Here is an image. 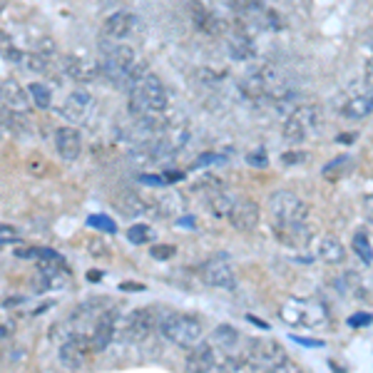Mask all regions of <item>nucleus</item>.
<instances>
[{"label": "nucleus", "instance_id": "nucleus-6", "mask_svg": "<svg viewBox=\"0 0 373 373\" xmlns=\"http://www.w3.org/2000/svg\"><path fill=\"white\" fill-rule=\"evenodd\" d=\"M244 363L249 368H256V371H267L274 363H279L281 358H286L284 346L274 341V338H259V341H251L247 349V354H242Z\"/></svg>", "mask_w": 373, "mask_h": 373}, {"label": "nucleus", "instance_id": "nucleus-20", "mask_svg": "<svg viewBox=\"0 0 373 373\" xmlns=\"http://www.w3.org/2000/svg\"><path fill=\"white\" fill-rule=\"evenodd\" d=\"M60 65H63V72L67 77H72L75 83H90L97 75V65H90L88 60L75 58V55H65Z\"/></svg>", "mask_w": 373, "mask_h": 373}, {"label": "nucleus", "instance_id": "nucleus-26", "mask_svg": "<svg viewBox=\"0 0 373 373\" xmlns=\"http://www.w3.org/2000/svg\"><path fill=\"white\" fill-rule=\"evenodd\" d=\"M349 169H351V157L349 154H338L336 160H331L321 169V177H324L326 182H338Z\"/></svg>", "mask_w": 373, "mask_h": 373}, {"label": "nucleus", "instance_id": "nucleus-18", "mask_svg": "<svg viewBox=\"0 0 373 373\" xmlns=\"http://www.w3.org/2000/svg\"><path fill=\"white\" fill-rule=\"evenodd\" d=\"M272 231L274 237L289 249L306 247L308 239H311V229H308L306 222L304 224H272Z\"/></svg>", "mask_w": 373, "mask_h": 373}, {"label": "nucleus", "instance_id": "nucleus-1", "mask_svg": "<svg viewBox=\"0 0 373 373\" xmlns=\"http://www.w3.org/2000/svg\"><path fill=\"white\" fill-rule=\"evenodd\" d=\"M127 105H130V113L135 115V117H149V115L167 113L169 97H167L165 83H162L157 75L147 72V75L127 92Z\"/></svg>", "mask_w": 373, "mask_h": 373}, {"label": "nucleus", "instance_id": "nucleus-17", "mask_svg": "<svg viewBox=\"0 0 373 373\" xmlns=\"http://www.w3.org/2000/svg\"><path fill=\"white\" fill-rule=\"evenodd\" d=\"M137 28V18L130 10H117L113 13L110 18L102 23V33L110 40H122V38H130Z\"/></svg>", "mask_w": 373, "mask_h": 373}, {"label": "nucleus", "instance_id": "nucleus-11", "mask_svg": "<svg viewBox=\"0 0 373 373\" xmlns=\"http://www.w3.org/2000/svg\"><path fill=\"white\" fill-rule=\"evenodd\" d=\"M117 311L115 308H107L102 311L100 319L95 321V329H92V336H90V349L92 354H102L107 346L113 344L115 331H117Z\"/></svg>", "mask_w": 373, "mask_h": 373}, {"label": "nucleus", "instance_id": "nucleus-38", "mask_svg": "<svg viewBox=\"0 0 373 373\" xmlns=\"http://www.w3.org/2000/svg\"><path fill=\"white\" fill-rule=\"evenodd\" d=\"M281 162H284L286 167L301 165V162H306V154L304 152H284L281 154Z\"/></svg>", "mask_w": 373, "mask_h": 373}, {"label": "nucleus", "instance_id": "nucleus-41", "mask_svg": "<svg viewBox=\"0 0 373 373\" xmlns=\"http://www.w3.org/2000/svg\"><path fill=\"white\" fill-rule=\"evenodd\" d=\"M119 289H122V291H144V284H132V281H124V284H119Z\"/></svg>", "mask_w": 373, "mask_h": 373}, {"label": "nucleus", "instance_id": "nucleus-10", "mask_svg": "<svg viewBox=\"0 0 373 373\" xmlns=\"http://www.w3.org/2000/svg\"><path fill=\"white\" fill-rule=\"evenodd\" d=\"M199 274H201V281H204L207 286H214V289H224V291L237 289V276H234V269H231L224 259H209L207 264H201Z\"/></svg>", "mask_w": 373, "mask_h": 373}, {"label": "nucleus", "instance_id": "nucleus-45", "mask_svg": "<svg viewBox=\"0 0 373 373\" xmlns=\"http://www.w3.org/2000/svg\"><path fill=\"white\" fill-rule=\"evenodd\" d=\"M8 3H10V0H0V13L6 10V8H8Z\"/></svg>", "mask_w": 373, "mask_h": 373}, {"label": "nucleus", "instance_id": "nucleus-3", "mask_svg": "<svg viewBox=\"0 0 373 373\" xmlns=\"http://www.w3.org/2000/svg\"><path fill=\"white\" fill-rule=\"evenodd\" d=\"M137 63V53L130 45H119V42H102L100 58H97V75L105 77L107 83L117 88L119 80L127 75L132 65Z\"/></svg>", "mask_w": 373, "mask_h": 373}, {"label": "nucleus", "instance_id": "nucleus-40", "mask_svg": "<svg viewBox=\"0 0 373 373\" xmlns=\"http://www.w3.org/2000/svg\"><path fill=\"white\" fill-rule=\"evenodd\" d=\"M363 77H366V85H368V88H373V58L366 63V72H363Z\"/></svg>", "mask_w": 373, "mask_h": 373}, {"label": "nucleus", "instance_id": "nucleus-42", "mask_svg": "<svg viewBox=\"0 0 373 373\" xmlns=\"http://www.w3.org/2000/svg\"><path fill=\"white\" fill-rule=\"evenodd\" d=\"M363 212H366V219L373 222V194L366 199V207H363Z\"/></svg>", "mask_w": 373, "mask_h": 373}, {"label": "nucleus", "instance_id": "nucleus-22", "mask_svg": "<svg viewBox=\"0 0 373 373\" xmlns=\"http://www.w3.org/2000/svg\"><path fill=\"white\" fill-rule=\"evenodd\" d=\"M319 256L321 261H326V264H344L346 261V247L344 242L338 237H333V234H329V237H324L319 242Z\"/></svg>", "mask_w": 373, "mask_h": 373}, {"label": "nucleus", "instance_id": "nucleus-7", "mask_svg": "<svg viewBox=\"0 0 373 373\" xmlns=\"http://www.w3.org/2000/svg\"><path fill=\"white\" fill-rule=\"evenodd\" d=\"M154 326H157V314H154V308L142 306V308H135L132 314H127L122 324V336L124 341H130V344H140L149 333L154 331Z\"/></svg>", "mask_w": 373, "mask_h": 373}, {"label": "nucleus", "instance_id": "nucleus-43", "mask_svg": "<svg viewBox=\"0 0 373 373\" xmlns=\"http://www.w3.org/2000/svg\"><path fill=\"white\" fill-rule=\"evenodd\" d=\"M102 247H105L102 242H92L90 244V251H92V254H95V251L97 254H107V249H102Z\"/></svg>", "mask_w": 373, "mask_h": 373}, {"label": "nucleus", "instance_id": "nucleus-9", "mask_svg": "<svg viewBox=\"0 0 373 373\" xmlns=\"http://www.w3.org/2000/svg\"><path fill=\"white\" fill-rule=\"evenodd\" d=\"M88 354H92V349H90V338L83 336V333H72V336H67L65 341H63V346L58 349L60 363H63L65 368H70V371L83 366Z\"/></svg>", "mask_w": 373, "mask_h": 373}, {"label": "nucleus", "instance_id": "nucleus-30", "mask_svg": "<svg viewBox=\"0 0 373 373\" xmlns=\"http://www.w3.org/2000/svg\"><path fill=\"white\" fill-rule=\"evenodd\" d=\"M127 239H130L132 244H149L152 242V229H149L147 224H135L127 231Z\"/></svg>", "mask_w": 373, "mask_h": 373}, {"label": "nucleus", "instance_id": "nucleus-8", "mask_svg": "<svg viewBox=\"0 0 373 373\" xmlns=\"http://www.w3.org/2000/svg\"><path fill=\"white\" fill-rule=\"evenodd\" d=\"M281 319L286 321V324L291 326H308V329H314L319 321L326 319V311L324 308H319L316 304H308V301H301V299H297V301H286L284 306H281Z\"/></svg>", "mask_w": 373, "mask_h": 373}, {"label": "nucleus", "instance_id": "nucleus-4", "mask_svg": "<svg viewBox=\"0 0 373 373\" xmlns=\"http://www.w3.org/2000/svg\"><path fill=\"white\" fill-rule=\"evenodd\" d=\"M272 224H304L308 222V204L289 190H279L267 201Z\"/></svg>", "mask_w": 373, "mask_h": 373}, {"label": "nucleus", "instance_id": "nucleus-32", "mask_svg": "<svg viewBox=\"0 0 373 373\" xmlns=\"http://www.w3.org/2000/svg\"><path fill=\"white\" fill-rule=\"evenodd\" d=\"M264 373H304L301 366H299L294 358H281L279 363H274L272 368H267Z\"/></svg>", "mask_w": 373, "mask_h": 373}, {"label": "nucleus", "instance_id": "nucleus-35", "mask_svg": "<svg viewBox=\"0 0 373 373\" xmlns=\"http://www.w3.org/2000/svg\"><path fill=\"white\" fill-rule=\"evenodd\" d=\"M247 162L251 167H259V169L269 167V157H267V152H264V147H256L254 152H249L247 154Z\"/></svg>", "mask_w": 373, "mask_h": 373}, {"label": "nucleus", "instance_id": "nucleus-15", "mask_svg": "<svg viewBox=\"0 0 373 373\" xmlns=\"http://www.w3.org/2000/svg\"><path fill=\"white\" fill-rule=\"evenodd\" d=\"M0 102H3L8 110H15V113H23V115H28V110H30L28 90L20 88V83H15L13 77L0 80Z\"/></svg>", "mask_w": 373, "mask_h": 373}, {"label": "nucleus", "instance_id": "nucleus-24", "mask_svg": "<svg viewBox=\"0 0 373 373\" xmlns=\"http://www.w3.org/2000/svg\"><path fill=\"white\" fill-rule=\"evenodd\" d=\"M239 341H242V333H239V329H234L229 324H219L212 333V344L224 351H237Z\"/></svg>", "mask_w": 373, "mask_h": 373}, {"label": "nucleus", "instance_id": "nucleus-16", "mask_svg": "<svg viewBox=\"0 0 373 373\" xmlns=\"http://www.w3.org/2000/svg\"><path fill=\"white\" fill-rule=\"evenodd\" d=\"M55 149L65 162H75L83 154V135L75 127H60L55 132Z\"/></svg>", "mask_w": 373, "mask_h": 373}, {"label": "nucleus", "instance_id": "nucleus-39", "mask_svg": "<svg viewBox=\"0 0 373 373\" xmlns=\"http://www.w3.org/2000/svg\"><path fill=\"white\" fill-rule=\"evenodd\" d=\"M291 341H297V344L306 346V349H321V346H324V341H321V338H306V336H294V333H291Z\"/></svg>", "mask_w": 373, "mask_h": 373}, {"label": "nucleus", "instance_id": "nucleus-12", "mask_svg": "<svg viewBox=\"0 0 373 373\" xmlns=\"http://www.w3.org/2000/svg\"><path fill=\"white\" fill-rule=\"evenodd\" d=\"M259 217H261L259 204H256L254 199H237L226 219L231 222L234 229L251 231V229H256V224H259Z\"/></svg>", "mask_w": 373, "mask_h": 373}, {"label": "nucleus", "instance_id": "nucleus-25", "mask_svg": "<svg viewBox=\"0 0 373 373\" xmlns=\"http://www.w3.org/2000/svg\"><path fill=\"white\" fill-rule=\"evenodd\" d=\"M117 207L124 217H142L147 212V201L137 194V192H127V194H122L117 199Z\"/></svg>", "mask_w": 373, "mask_h": 373}, {"label": "nucleus", "instance_id": "nucleus-19", "mask_svg": "<svg viewBox=\"0 0 373 373\" xmlns=\"http://www.w3.org/2000/svg\"><path fill=\"white\" fill-rule=\"evenodd\" d=\"M371 113H373V88H366L363 92L346 100L344 107H341V115L346 119H366Z\"/></svg>", "mask_w": 373, "mask_h": 373}, {"label": "nucleus", "instance_id": "nucleus-31", "mask_svg": "<svg viewBox=\"0 0 373 373\" xmlns=\"http://www.w3.org/2000/svg\"><path fill=\"white\" fill-rule=\"evenodd\" d=\"M20 53H23V50L15 48V45H13V40L6 35V33H0V55H6V58L10 60V63H18Z\"/></svg>", "mask_w": 373, "mask_h": 373}, {"label": "nucleus", "instance_id": "nucleus-27", "mask_svg": "<svg viewBox=\"0 0 373 373\" xmlns=\"http://www.w3.org/2000/svg\"><path fill=\"white\" fill-rule=\"evenodd\" d=\"M28 95H30V100H33V105H35L38 110H50V107H53V90H50L48 85L30 83Z\"/></svg>", "mask_w": 373, "mask_h": 373}, {"label": "nucleus", "instance_id": "nucleus-37", "mask_svg": "<svg viewBox=\"0 0 373 373\" xmlns=\"http://www.w3.org/2000/svg\"><path fill=\"white\" fill-rule=\"evenodd\" d=\"M90 224L97 226V229H102V231H110V234H115V231H117L115 222H110L107 217H90Z\"/></svg>", "mask_w": 373, "mask_h": 373}, {"label": "nucleus", "instance_id": "nucleus-46", "mask_svg": "<svg viewBox=\"0 0 373 373\" xmlns=\"http://www.w3.org/2000/svg\"><path fill=\"white\" fill-rule=\"evenodd\" d=\"M229 3H231V0H229Z\"/></svg>", "mask_w": 373, "mask_h": 373}, {"label": "nucleus", "instance_id": "nucleus-21", "mask_svg": "<svg viewBox=\"0 0 373 373\" xmlns=\"http://www.w3.org/2000/svg\"><path fill=\"white\" fill-rule=\"evenodd\" d=\"M226 53L231 60H249L254 58V40L244 33V30H234L226 35Z\"/></svg>", "mask_w": 373, "mask_h": 373}, {"label": "nucleus", "instance_id": "nucleus-28", "mask_svg": "<svg viewBox=\"0 0 373 373\" xmlns=\"http://www.w3.org/2000/svg\"><path fill=\"white\" fill-rule=\"evenodd\" d=\"M351 247H354V254H358V259H361L363 264H373V244L366 231H356Z\"/></svg>", "mask_w": 373, "mask_h": 373}, {"label": "nucleus", "instance_id": "nucleus-13", "mask_svg": "<svg viewBox=\"0 0 373 373\" xmlns=\"http://www.w3.org/2000/svg\"><path fill=\"white\" fill-rule=\"evenodd\" d=\"M219 366V358H217V351L214 344H194L187 354V371L190 373H212Z\"/></svg>", "mask_w": 373, "mask_h": 373}, {"label": "nucleus", "instance_id": "nucleus-5", "mask_svg": "<svg viewBox=\"0 0 373 373\" xmlns=\"http://www.w3.org/2000/svg\"><path fill=\"white\" fill-rule=\"evenodd\" d=\"M321 124V113L316 105H297L289 113V117L284 119V140L289 144H301L308 137H314L319 132Z\"/></svg>", "mask_w": 373, "mask_h": 373}, {"label": "nucleus", "instance_id": "nucleus-2", "mask_svg": "<svg viewBox=\"0 0 373 373\" xmlns=\"http://www.w3.org/2000/svg\"><path fill=\"white\" fill-rule=\"evenodd\" d=\"M157 329H160L162 338H167L174 346H182V349H192L204 336L201 321L192 314H184V311H167L157 321Z\"/></svg>", "mask_w": 373, "mask_h": 373}, {"label": "nucleus", "instance_id": "nucleus-44", "mask_svg": "<svg viewBox=\"0 0 373 373\" xmlns=\"http://www.w3.org/2000/svg\"><path fill=\"white\" fill-rule=\"evenodd\" d=\"M247 319H249V321H251V324L261 326V329H269V326H267V324H264V321H261V319H254V316H247Z\"/></svg>", "mask_w": 373, "mask_h": 373}, {"label": "nucleus", "instance_id": "nucleus-29", "mask_svg": "<svg viewBox=\"0 0 373 373\" xmlns=\"http://www.w3.org/2000/svg\"><path fill=\"white\" fill-rule=\"evenodd\" d=\"M234 201L229 194H224V192H214V197L209 199V209H212L217 217H229L231 207H234Z\"/></svg>", "mask_w": 373, "mask_h": 373}, {"label": "nucleus", "instance_id": "nucleus-14", "mask_svg": "<svg viewBox=\"0 0 373 373\" xmlns=\"http://www.w3.org/2000/svg\"><path fill=\"white\" fill-rule=\"evenodd\" d=\"M90 107H92V97H90L88 90L77 88L75 92H70V95L65 97V102L58 107V113L63 115L65 119H70V122H83L85 117H88Z\"/></svg>", "mask_w": 373, "mask_h": 373}, {"label": "nucleus", "instance_id": "nucleus-23", "mask_svg": "<svg viewBox=\"0 0 373 373\" xmlns=\"http://www.w3.org/2000/svg\"><path fill=\"white\" fill-rule=\"evenodd\" d=\"M192 20H194V28L201 30V33H207V35H217L222 28V20L214 15L212 10H207L204 6L194 3L192 6Z\"/></svg>", "mask_w": 373, "mask_h": 373}, {"label": "nucleus", "instance_id": "nucleus-36", "mask_svg": "<svg viewBox=\"0 0 373 373\" xmlns=\"http://www.w3.org/2000/svg\"><path fill=\"white\" fill-rule=\"evenodd\" d=\"M15 239H18V229H15V226L0 224V247H3V244L15 242Z\"/></svg>", "mask_w": 373, "mask_h": 373}, {"label": "nucleus", "instance_id": "nucleus-34", "mask_svg": "<svg viewBox=\"0 0 373 373\" xmlns=\"http://www.w3.org/2000/svg\"><path fill=\"white\" fill-rule=\"evenodd\" d=\"M346 324L351 326V329H366V326L373 324V316L366 314V311H356V314L349 316V321Z\"/></svg>", "mask_w": 373, "mask_h": 373}, {"label": "nucleus", "instance_id": "nucleus-33", "mask_svg": "<svg viewBox=\"0 0 373 373\" xmlns=\"http://www.w3.org/2000/svg\"><path fill=\"white\" fill-rule=\"evenodd\" d=\"M174 251H177V247H172V244H154L152 249H149V254H152V259H172Z\"/></svg>", "mask_w": 373, "mask_h": 373}]
</instances>
